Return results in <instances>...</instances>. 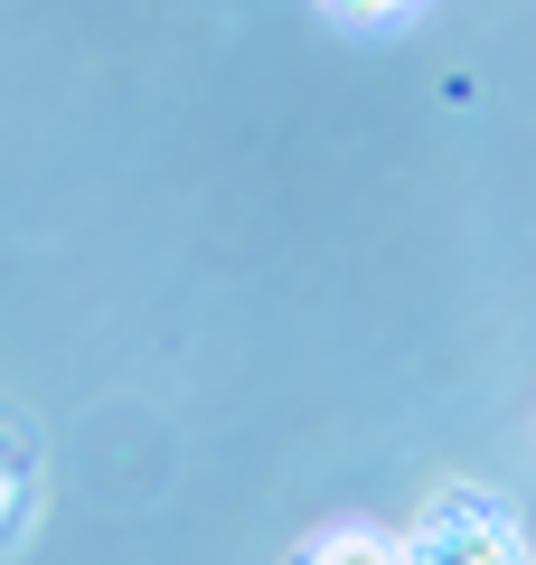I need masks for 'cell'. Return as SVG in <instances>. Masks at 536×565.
<instances>
[{
  "mask_svg": "<svg viewBox=\"0 0 536 565\" xmlns=\"http://www.w3.org/2000/svg\"><path fill=\"white\" fill-rule=\"evenodd\" d=\"M405 565H527V546H517V527H508L499 500L442 490V500L424 509V527L405 537Z\"/></svg>",
  "mask_w": 536,
  "mask_h": 565,
  "instance_id": "1",
  "label": "cell"
},
{
  "mask_svg": "<svg viewBox=\"0 0 536 565\" xmlns=\"http://www.w3.org/2000/svg\"><path fill=\"white\" fill-rule=\"evenodd\" d=\"M311 565H405V537H367V527H339L311 546Z\"/></svg>",
  "mask_w": 536,
  "mask_h": 565,
  "instance_id": "2",
  "label": "cell"
},
{
  "mask_svg": "<svg viewBox=\"0 0 536 565\" xmlns=\"http://www.w3.org/2000/svg\"><path fill=\"white\" fill-rule=\"evenodd\" d=\"M339 10H357V20H396L405 0H339Z\"/></svg>",
  "mask_w": 536,
  "mask_h": 565,
  "instance_id": "3",
  "label": "cell"
},
{
  "mask_svg": "<svg viewBox=\"0 0 536 565\" xmlns=\"http://www.w3.org/2000/svg\"><path fill=\"white\" fill-rule=\"evenodd\" d=\"M10 509H20V471L0 462V519H10Z\"/></svg>",
  "mask_w": 536,
  "mask_h": 565,
  "instance_id": "4",
  "label": "cell"
}]
</instances>
